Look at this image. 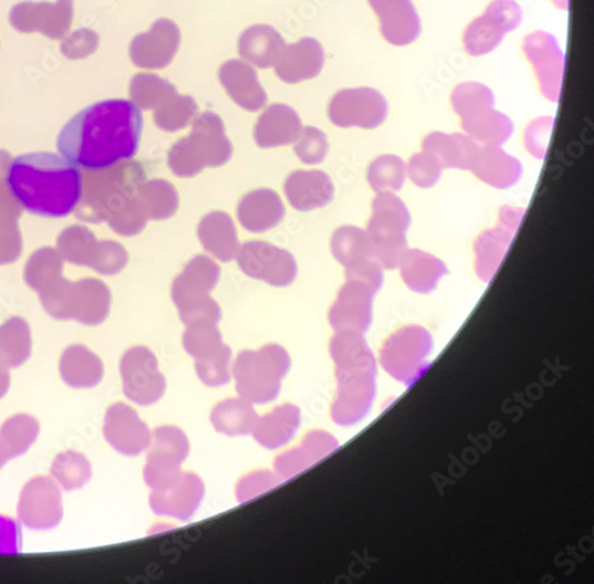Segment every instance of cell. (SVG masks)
<instances>
[{"instance_id": "cell-5", "label": "cell", "mask_w": 594, "mask_h": 584, "mask_svg": "<svg viewBox=\"0 0 594 584\" xmlns=\"http://www.w3.org/2000/svg\"><path fill=\"white\" fill-rule=\"evenodd\" d=\"M74 18V0L23 2L12 7L9 22L23 34L40 33L51 40L69 35Z\"/></svg>"}, {"instance_id": "cell-4", "label": "cell", "mask_w": 594, "mask_h": 584, "mask_svg": "<svg viewBox=\"0 0 594 584\" xmlns=\"http://www.w3.org/2000/svg\"><path fill=\"white\" fill-rule=\"evenodd\" d=\"M522 20V10L513 0H496L465 31L463 49L472 56L492 52Z\"/></svg>"}, {"instance_id": "cell-23", "label": "cell", "mask_w": 594, "mask_h": 584, "mask_svg": "<svg viewBox=\"0 0 594 584\" xmlns=\"http://www.w3.org/2000/svg\"><path fill=\"white\" fill-rule=\"evenodd\" d=\"M196 112L197 105L195 101L189 97H181L176 93L166 105L159 106L155 119L159 128L178 131L184 128Z\"/></svg>"}, {"instance_id": "cell-10", "label": "cell", "mask_w": 594, "mask_h": 584, "mask_svg": "<svg viewBox=\"0 0 594 584\" xmlns=\"http://www.w3.org/2000/svg\"><path fill=\"white\" fill-rule=\"evenodd\" d=\"M324 63L323 45L306 38L294 44H285L274 69L282 82L298 84L317 76L323 71Z\"/></svg>"}, {"instance_id": "cell-26", "label": "cell", "mask_w": 594, "mask_h": 584, "mask_svg": "<svg viewBox=\"0 0 594 584\" xmlns=\"http://www.w3.org/2000/svg\"><path fill=\"white\" fill-rule=\"evenodd\" d=\"M553 129V118L543 117L531 123L525 132V146L531 154L543 159Z\"/></svg>"}, {"instance_id": "cell-7", "label": "cell", "mask_w": 594, "mask_h": 584, "mask_svg": "<svg viewBox=\"0 0 594 584\" xmlns=\"http://www.w3.org/2000/svg\"><path fill=\"white\" fill-rule=\"evenodd\" d=\"M180 43L179 27L167 19H159L147 33L139 34L132 41L128 55L139 69L164 70L178 54Z\"/></svg>"}, {"instance_id": "cell-18", "label": "cell", "mask_w": 594, "mask_h": 584, "mask_svg": "<svg viewBox=\"0 0 594 584\" xmlns=\"http://www.w3.org/2000/svg\"><path fill=\"white\" fill-rule=\"evenodd\" d=\"M300 129V119L291 107L282 104L270 106L259 124L256 135L260 139H291Z\"/></svg>"}, {"instance_id": "cell-27", "label": "cell", "mask_w": 594, "mask_h": 584, "mask_svg": "<svg viewBox=\"0 0 594 584\" xmlns=\"http://www.w3.org/2000/svg\"><path fill=\"white\" fill-rule=\"evenodd\" d=\"M20 530L13 520L0 517V554L19 551Z\"/></svg>"}, {"instance_id": "cell-22", "label": "cell", "mask_w": 594, "mask_h": 584, "mask_svg": "<svg viewBox=\"0 0 594 584\" xmlns=\"http://www.w3.org/2000/svg\"><path fill=\"white\" fill-rule=\"evenodd\" d=\"M492 92L484 85L468 83L458 86L452 94V105L460 118L493 106Z\"/></svg>"}, {"instance_id": "cell-25", "label": "cell", "mask_w": 594, "mask_h": 584, "mask_svg": "<svg viewBox=\"0 0 594 584\" xmlns=\"http://www.w3.org/2000/svg\"><path fill=\"white\" fill-rule=\"evenodd\" d=\"M100 35L90 29H79L61 42V53L70 60L85 59L98 50Z\"/></svg>"}, {"instance_id": "cell-20", "label": "cell", "mask_w": 594, "mask_h": 584, "mask_svg": "<svg viewBox=\"0 0 594 584\" xmlns=\"http://www.w3.org/2000/svg\"><path fill=\"white\" fill-rule=\"evenodd\" d=\"M336 255L351 268L367 261H376L371 237L356 228H346L340 232Z\"/></svg>"}, {"instance_id": "cell-24", "label": "cell", "mask_w": 594, "mask_h": 584, "mask_svg": "<svg viewBox=\"0 0 594 584\" xmlns=\"http://www.w3.org/2000/svg\"><path fill=\"white\" fill-rule=\"evenodd\" d=\"M442 169V165L435 155L423 150L411 157L408 175L417 186L427 188L439 181Z\"/></svg>"}, {"instance_id": "cell-17", "label": "cell", "mask_w": 594, "mask_h": 584, "mask_svg": "<svg viewBox=\"0 0 594 584\" xmlns=\"http://www.w3.org/2000/svg\"><path fill=\"white\" fill-rule=\"evenodd\" d=\"M465 132L473 140L486 146H500L510 137L513 125L503 114L496 112L493 106L480 109L468 117L461 118Z\"/></svg>"}, {"instance_id": "cell-21", "label": "cell", "mask_w": 594, "mask_h": 584, "mask_svg": "<svg viewBox=\"0 0 594 584\" xmlns=\"http://www.w3.org/2000/svg\"><path fill=\"white\" fill-rule=\"evenodd\" d=\"M175 92L171 84L156 74H137L131 84L132 98L146 109L163 103Z\"/></svg>"}, {"instance_id": "cell-12", "label": "cell", "mask_w": 594, "mask_h": 584, "mask_svg": "<svg viewBox=\"0 0 594 584\" xmlns=\"http://www.w3.org/2000/svg\"><path fill=\"white\" fill-rule=\"evenodd\" d=\"M219 81L229 96L249 112H257L268 100L254 69L243 61L225 62L219 70Z\"/></svg>"}, {"instance_id": "cell-2", "label": "cell", "mask_w": 594, "mask_h": 584, "mask_svg": "<svg viewBox=\"0 0 594 584\" xmlns=\"http://www.w3.org/2000/svg\"><path fill=\"white\" fill-rule=\"evenodd\" d=\"M7 186L25 211L45 218L67 217L83 197L82 173L50 152L15 157L8 169Z\"/></svg>"}, {"instance_id": "cell-6", "label": "cell", "mask_w": 594, "mask_h": 584, "mask_svg": "<svg viewBox=\"0 0 594 584\" xmlns=\"http://www.w3.org/2000/svg\"><path fill=\"white\" fill-rule=\"evenodd\" d=\"M331 121L344 128L374 129L388 116V104L373 88H351L336 93L329 108Z\"/></svg>"}, {"instance_id": "cell-1", "label": "cell", "mask_w": 594, "mask_h": 584, "mask_svg": "<svg viewBox=\"0 0 594 584\" xmlns=\"http://www.w3.org/2000/svg\"><path fill=\"white\" fill-rule=\"evenodd\" d=\"M143 116L125 100L95 103L77 113L58 137L62 157L88 171L106 170L132 160L139 148Z\"/></svg>"}, {"instance_id": "cell-15", "label": "cell", "mask_w": 594, "mask_h": 584, "mask_svg": "<svg viewBox=\"0 0 594 584\" xmlns=\"http://www.w3.org/2000/svg\"><path fill=\"white\" fill-rule=\"evenodd\" d=\"M423 147L435 155L444 168L471 169L479 145L469 136L435 133L425 138Z\"/></svg>"}, {"instance_id": "cell-16", "label": "cell", "mask_w": 594, "mask_h": 584, "mask_svg": "<svg viewBox=\"0 0 594 584\" xmlns=\"http://www.w3.org/2000/svg\"><path fill=\"white\" fill-rule=\"evenodd\" d=\"M398 265L407 286L419 293L435 290L446 274V267L439 259L416 249L407 250Z\"/></svg>"}, {"instance_id": "cell-14", "label": "cell", "mask_w": 594, "mask_h": 584, "mask_svg": "<svg viewBox=\"0 0 594 584\" xmlns=\"http://www.w3.org/2000/svg\"><path fill=\"white\" fill-rule=\"evenodd\" d=\"M471 170L480 180L499 188L515 184L522 173L515 157L494 146H479Z\"/></svg>"}, {"instance_id": "cell-8", "label": "cell", "mask_w": 594, "mask_h": 584, "mask_svg": "<svg viewBox=\"0 0 594 584\" xmlns=\"http://www.w3.org/2000/svg\"><path fill=\"white\" fill-rule=\"evenodd\" d=\"M523 51L532 63L544 97L557 102L563 86L565 59L556 40L543 31H536L525 38Z\"/></svg>"}, {"instance_id": "cell-19", "label": "cell", "mask_w": 594, "mask_h": 584, "mask_svg": "<svg viewBox=\"0 0 594 584\" xmlns=\"http://www.w3.org/2000/svg\"><path fill=\"white\" fill-rule=\"evenodd\" d=\"M406 165L395 155H383L368 169V181L377 194H395L403 188Z\"/></svg>"}, {"instance_id": "cell-3", "label": "cell", "mask_w": 594, "mask_h": 584, "mask_svg": "<svg viewBox=\"0 0 594 584\" xmlns=\"http://www.w3.org/2000/svg\"><path fill=\"white\" fill-rule=\"evenodd\" d=\"M410 215L406 204L394 194H379L374 201V215L367 234L382 268H395L407 251Z\"/></svg>"}, {"instance_id": "cell-9", "label": "cell", "mask_w": 594, "mask_h": 584, "mask_svg": "<svg viewBox=\"0 0 594 584\" xmlns=\"http://www.w3.org/2000/svg\"><path fill=\"white\" fill-rule=\"evenodd\" d=\"M522 216V210L506 208L500 215V225L479 237L476 242V268L481 280L490 281L499 270Z\"/></svg>"}, {"instance_id": "cell-28", "label": "cell", "mask_w": 594, "mask_h": 584, "mask_svg": "<svg viewBox=\"0 0 594 584\" xmlns=\"http://www.w3.org/2000/svg\"><path fill=\"white\" fill-rule=\"evenodd\" d=\"M554 4L560 9H567L569 8V0H553Z\"/></svg>"}, {"instance_id": "cell-11", "label": "cell", "mask_w": 594, "mask_h": 584, "mask_svg": "<svg viewBox=\"0 0 594 584\" xmlns=\"http://www.w3.org/2000/svg\"><path fill=\"white\" fill-rule=\"evenodd\" d=\"M381 22L382 34L394 45H408L420 35L421 23L411 0H368Z\"/></svg>"}, {"instance_id": "cell-13", "label": "cell", "mask_w": 594, "mask_h": 584, "mask_svg": "<svg viewBox=\"0 0 594 584\" xmlns=\"http://www.w3.org/2000/svg\"><path fill=\"white\" fill-rule=\"evenodd\" d=\"M285 42L279 31L270 25L248 28L238 41V53L256 67H274Z\"/></svg>"}]
</instances>
